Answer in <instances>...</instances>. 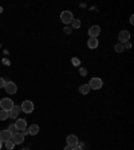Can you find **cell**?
Wrapping results in <instances>:
<instances>
[{
	"label": "cell",
	"mask_w": 134,
	"mask_h": 150,
	"mask_svg": "<svg viewBox=\"0 0 134 150\" xmlns=\"http://www.w3.org/2000/svg\"><path fill=\"white\" fill-rule=\"evenodd\" d=\"M0 107H1V110L11 111V110H12V107H13L12 99H9V98H3V99L0 100Z\"/></svg>",
	"instance_id": "6da1fadb"
},
{
	"label": "cell",
	"mask_w": 134,
	"mask_h": 150,
	"mask_svg": "<svg viewBox=\"0 0 134 150\" xmlns=\"http://www.w3.org/2000/svg\"><path fill=\"white\" fill-rule=\"evenodd\" d=\"M60 20H62L65 24H70V23L74 20L72 12H71V11H63V12L60 13Z\"/></svg>",
	"instance_id": "7a4b0ae2"
},
{
	"label": "cell",
	"mask_w": 134,
	"mask_h": 150,
	"mask_svg": "<svg viewBox=\"0 0 134 150\" xmlns=\"http://www.w3.org/2000/svg\"><path fill=\"white\" fill-rule=\"evenodd\" d=\"M102 84H103L102 79H99V78H93L90 82H89V87H90V88H94V90H99V88L102 87Z\"/></svg>",
	"instance_id": "3957f363"
},
{
	"label": "cell",
	"mask_w": 134,
	"mask_h": 150,
	"mask_svg": "<svg viewBox=\"0 0 134 150\" xmlns=\"http://www.w3.org/2000/svg\"><path fill=\"white\" fill-rule=\"evenodd\" d=\"M20 107H22V111H24L26 114H30V112L34 111V103L31 100H24Z\"/></svg>",
	"instance_id": "277c9868"
},
{
	"label": "cell",
	"mask_w": 134,
	"mask_h": 150,
	"mask_svg": "<svg viewBox=\"0 0 134 150\" xmlns=\"http://www.w3.org/2000/svg\"><path fill=\"white\" fill-rule=\"evenodd\" d=\"M11 141L13 142V145H20L24 142V135L20 133V131H18V133H13L12 137H11Z\"/></svg>",
	"instance_id": "5b68a950"
},
{
	"label": "cell",
	"mask_w": 134,
	"mask_h": 150,
	"mask_svg": "<svg viewBox=\"0 0 134 150\" xmlns=\"http://www.w3.org/2000/svg\"><path fill=\"white\" fill-rule=\"evenodd\" d=\"M118 39H119V42H121L122 44L126 43V42H129V39H130V32H129L128 30L121 31L119 32V35H118Z\"/></svg>",
	"instance_id": "8992f818"
},
{
	"label": "cell",
	"mask_w": 134,
	"mask_h": 150,
	"mask_svg": "<svg viewBox=\"0 0 134 150\" xmlns=\"http://www.w3.org/2000/svg\"><path fill=\"white\" fill-rule=\"evenodd\" d=\"M11 137H12V133L9 130L0 131V142H4V144H6L7 141H11Z\"/></svg>",
	"instance_id": "52a82bcc"
},
{
	"label": "cell",
	"mask_w": 134,
	"mask_h": 150,
	"mask_svg": "<svg viewBox=\"0 0 134 150\" xmlns=\"http://www.w3.org/2000/svg\"><path fill=\"white\" fill-rule=\"evenodd\" d=\"M99 34H101V27L99 25H93V27L89 28V35H90V38L97 39Z\"/></svg>",
	"instance_id": "ba28073f"
},
{
	"label": "cell",
	"mask_w": 134,
	"mask_h": 150,
	"mask_svg": "<svg viewBox=\"0 0 134 150\" xmlns=\"http://www.w3.org/2000/svg\"><path fill=\"white\" fill-rule=\"evenodd\" d=\"M4 88H6V91L8 94H15L16 91H18V86H16L13 82H7L6 86H4Z\"/></svg>",
	"instance_id": "9c48e42d"
},
{
	"label": "cell",
	"mask_w": 134,
	"mask_h": 150,
	"mask_svg": "<svg viewBox=\"0 0 134 150\" xmlns=\"http://www.w3.org/2000/svg\"><path fill=\"white\" fill-rule=\"evenodd\" d=\"M15 126H16V129H18V131H22V130H24V129H27V122H26V119L18 118L15 122Z\"/></svg>",
	"instance_id": "30bf717a"
},
{
	"label": "cell",
	"mask_w": 134,
	"mask_h": 150,
	"mask_svg": "<svg viewBox=\"0 0 134 150\" xmlns=\"http://www.w3.org/2000/svg\"><path fill=\"white\" fill-rule=\"evenodd\" d=\"M78 137L77 135H74V134H70V135H67V144L70 145V146H75V145H78Z\"/></svg>",
	"instance_id": "8fae6325"
},
{
	"label": "cell",
	"mask_w": 134,
	"mask_h": 150,
	"mask_svg": "<svg viewBox=\"0 0 134 150\" xmlns=\"http://www.w3.org/2000/svg\"><path fill=\"white\" fill-rule=\"evenodd\" d=\"M98 40L97 39H94V38H90L87 40V46H89V48H91V50H94V48H97L98 47Z\"/></svg>",
	"instance_id": "7c38bea8"
},
{
	"label": "cell",
	"mask_w": 134,
	"mask_h": 150,
	"mask_svg": "<svg viewBox=\"0 0 134 150\" xmlns=\"http://www.w3.org/2000/svg\"><path fill=\"white\" fill-rule=\"evenodd\" d=\"M28 133H30V135H36L38 133H39V126L38 125H31L30 126V129H28Z\"/></svg>",
	"instance_id": "4fadbf2b"
},
{
	"label": "cell",
	"mask_w": 134,
	"mask_h": 150,
	"mask_svg": "<svg viewBox=\"0 0 134 150\" xmlns=\"http://www.w3.org/2000/svg\"><path fill=\"white\" fill-rule=\"evenodd\" d=\"M90 90L91 88L89 87V84H82V86H79V93L81 94H89Z\"/></svg>",
	"instance_id": "5bb4252c"
},
{
	"label": "cell",
	"mask_w": 134,
	"mask_h": 150,
	"mask_svg": "<svg viewBox=\"0 0 134 150\" xmlns=\"http://www.w3.org/2000/svg\"><path fill=\"white\" fill-rule=\"evenodd\" d=\"M8 118V111L6 110H0V121H6Z\"/></svg>",
	"instance_id": "9a60e30c"
},
{
	"label": "cell",
	"mask_w": 134,
	"mask_h": 150,
	"mask_svg": "<svg viewBox=\"0 0 134 150\" xmlns=\"http://www.w3.org/2000/svg\"><path fill=\"white\" fill-rule=\"evenodd\" d=\"M114 48H116L117 52H123V50H125V46H123L122 43H118V44H116V47H114Z\"/></svg>",
	"instance_id": "2e32d148"
},
{
	"label": "cell",
	"mask_w": 134,
	"mask_h": 150,
	"mask_svg": "<svg viewBox=\"0 0 134 150\" xmlns=\"http://www.w3.org/2000/svg\"><path fill=\"white\" fill-rule=\"evenodd\" d=\"M71 24H72V28H79V27H81V20L74 19V20L71 22Z\"/></svg>",
	"instance_id": "e0dca14e"
},
{
	"label": "cell",
	"mask_w": 134,
	"mask_h": 150,
	"mask_svg": "<svg viewBox=\"0 0 134 150\" xmlns=\"http://www.w3.org/2000/svg\"><path fill=\"white\" fill-rule=\"evenodd\" d=\"M13 147H15V145H13L12 141H7V142H6V149L7 150H12Z\"/></svg>",
	"instance_id": "ac0fdd59"
},
{
	"label": "cell",
	"mask_w": 134,
	"mask_h": 150,
	"mask_svg": "<svg viewBox=\"0 0 134 150\" xmlns=\"http://www.w3.org/2000/svg\"><path fill=\"white\" fill-rule=\"evenodd\" d=\"M18 112H15L13 110H11V111H8V118H18Z\"/></svg>",
	"instance_id": "d6986e66"
},
{
	"label": "cell",
	"mask_w": 134,
	"mask_h": 150,
	"mask_svg": "<svg viewBox=\"0 0 134 150\" xmlns=\"http://www.w3.org/2000/svg\"><path fill=\"white\" fill-rule=\"evenodd\" d=\"M8 130L11 131V133H18V129H16V126H15V123H12V125H9V127H8Z\"/></svg>",
	"instance_id": "ffe728a7"
},
{
	"label": "cell",
	"mask_w": 134,
	"mask_h": 150,
	"mask_svg": "<svg viewBox=\"0 0 134 150\" xmlns=\"http://www.w3.org/2000/svg\"><path fill=\"white\" fill-rule=\"evenodd\" d=\"M71 63H72L74 66H79V64H81V60H79L78 58H72V59H71Z\"/></svg>",
	"instance_id": "44dd1931"
},
{
	"label": "cell",
	"mask_w": 134,
	"mask_h": 150,
	"mask_svg": "<svg viewBox=\"0 0 134 150\" xmlns=\"http://www.w3.org/2000/svg\"><path fill=\"white\" fill-rule=\"evenodd\" d=\"M12 110H13V111H15V112H18V114H19V112L22 111V107L19 106V105H13V107H12Z\"/></svg>",
	"instance_id": "7402d4cb"
},
{
	"label": "cell",
	"mask_w": 134,
	"mask_h": 150,
	"mask_svg": "<svg viewBox=\"0 0 134 150\" xmlns=\"http://www.w3.org/2000/svg\"><path fill=\"white\" fill-rule=\"evenodd\" d=\"M74 150H83V144H82V142H78V145L74 146Z\"/></svg>",
	"instance_id": "603a6c76"
},
{
	"label": "cell",
	"mask_w": 134,
	"mask_h": 150,
	"mask_svg": "<svg viewBox=\"0 0 134 150\" xmlns=\"http://www.w3.org/2000/svg\"><path fill=\"white\" fill-rule=\"evenodd\" d=\"M79 74H81L82 76H86V75H87V70H86V69H81V70H79Z\"/></svg>",
	"instance_id": "cb8c5ba5"
},
{
	"label": "cell",
	"mask_w": 134,
	"mask_h": 150,
	"mask_svg": "<svg viewBox=\"0 0 134 150\" xmlns=\"http://www.w3.org/2000/svg\"><path fill=\"white\" fill-rule=\"evenodd\" d=\"M6 83H7V82H6V81H4V79H3V78H0V88H3V87H4V86H6Z\"/></svg>",
	"instance_id": "d4e9b609"
},
{
	"label": "cell",
	"mask_w": 134,
	"mask_h": 150,
	"mask_svg": "<svg viewBox=\"0 0 134 150\" xmlns=\"http://www.w3.org/2000/svg\"><path fill=\"white\" fill-rule=\"evenodd\" d=\"M65 32H66L67 35L71 34V32H72V28H71V27H66V28H65Z\"/></svg>",
	"instance_id": "484cf974"
},
{
	"label": "cell",
	"mask_w": 134,
	"mask_h": 150,
	"mask_svg": "<svg viewBox=\"0 0 134 150\" xmlns=\"http://www.w3.org/2000/svg\"><path fill=\"white\" fill-rule=\"evenodd\" d=\"M20 133H22L23 135H27V134H30V133H28V129H24V130H22V131H20Z\"/></svg>",
	"instance_id": "4316f807"
},
{
	"label": "cell",
	"mask_w": 134,
	"mask_h": 150,
	"mask_svg": "<svg viewBox=\"0 0 134 150\" xmlns=\"http://www.w3.org/2000/svg\"><path fill=\"white\" fill-rule=\"evenodd\" d=\"M65 150H74V146H70V145H67V146L65 147Z\"/></svg>",
	"instance_id": "83f0119b"
},
{
	"label": "cell",
	"mask_w": 134,
	"mask_h": 150,
	"mask_svg": "<svg viewBox=\"0 0 134 150\" xmlns=\"http://www.w3.org/2000/svg\"><path fill=\"white\" fill-rule=\"evenodd\" d=\"M123 46H125L126 48H130V47H131V44L129 43V42H126V43H123Z\"/></svg>",
	"instance_id": "f1b7e54d"
},
{
	"label": "cell",
	"mask_w": 134,
	"mask_h": 150,
	"mask_svg": "<svg viewBox=\"0 0 134 150\" xmlns=\"http://www.w3.org/2000/svg\"><path fill=\"white\" fill-rule=\"evenodd\" d=\"M1 12H3V8H1V7H0V13H1Z\"/></svg>",
	"instance_id": "f546056e"
},
{
	"label": "cell",
	"mask_w": 134,
	"mask_h": 150,
	"mask_svg": "<svg viewBox=\"0 0 134 150\" xmlns=\"http://www.w3.org/2000/svg\"><path fill=\"white\" fill-rule=\"evenodd\" d=\"M1 146H3V142H0V149H1Z\"/></svg>",
	"instance_id": "4dcf8cb0"
}]
</instances>
